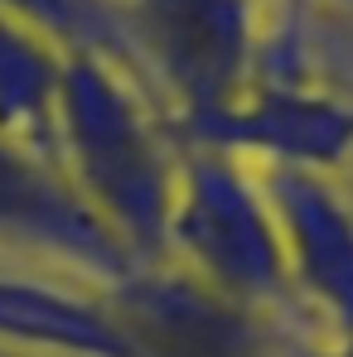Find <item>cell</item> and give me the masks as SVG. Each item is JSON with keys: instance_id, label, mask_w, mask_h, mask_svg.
<instances>
[{"instance_id": "cell-7", "label": "cell", "mask_w": 353, "mask_h": 357, "mask_svg": "<svg viewBox=\"0 0 353 357\" xmlns=\"http://www.w3.org/2000/svg\"><path fill=\"white\" fill-rule=\"evenodd\" d=\"M0 348L44 357H131L102 285L0 275Z\"/></svg>"}, {"instance_id": "cell-4", "label": "cell", "mask_w": 353, "mask_h": 357, "mask_svg": "<svg viewBox=\"0 0 353 357\" xmlns=\"http://www.w3.org/2000/svg\"><path fill=\"white\" fill-rule=\"evenodd\" d=\"M257 178L276 218L291 304L324 319L329 343L353 338V193L339 174L286 165H261Z\"/></svg>"}, {"instance_id": "cell-11", "label": "cell", "mask_w": 353, "mask_h": 357, "mask_svg": "<svg viewBox=\"0 0 353 357\" xmlns=\"http://www.w3.org/2000/svg\"><path fill=\"white\" fill-rule=\"evenodd\" d=\"M305 357H353V338H344V343H324V348H310Z\"/></svg>"}, {"instance_id": "cell-9", "label": "cell", "mask_w": 353, "mask_h": 357, "mask_svg": "<svg viewBox=\"0 0 353 357\" xmlns=\"http://www.w3.org/2000/svg\"><path fill=\"white\" fill-rule=\"evenodd\" d=\"M0 10L15 15L20 24L39 29L49 44H59L63 54H102V59H112L150 92L117 0H0Z\"/></svg>"}, {"instance_id": "cell-10", "label": "cell", "mask_w": 353, "mask_h": 357, "mask_svg": "<svg viewBox=\"0 0 353 357\" xmlns=\"http://www.w3.org/2000/svg\"><path fill=\"white\" fill-rule=\"evenodd\" d=\"M266 5V0H261ZM271 5H300V10H339L353 20V0H271Z\"/></svg>"}, {"instance_id": "cell-8", "label": "cell", "mask_w": 353, "mask_h": 357, "mask_svg": "<svg viewBox=\"0 0 353 357\" xmlns=\"http://www.w3.org/2000/svg\"><path fill=\"white\" fill-rule=\"evenodd\" d=\"M63 49L39 29L0 10V140L24 145L59 165L54 107H59Z\"/></svg>"}, {"instance_id": "cell-5", "label": "cell", "mask_w": 353, "mask_h": 357, "mask_svg": "<svg viewBox=\"0 0 353 357\" xmlns=\"http://www.w3.org/2000/svg\"><path fill=\"white\" fill-rule=\"evenodd\" d=\"M131 357H271L261 314L233 304L175 261L131 266L102 285Z\"/></svg>"}, {"instance_id": "cell-1", "label": "cell", "mask_w": 353, "mask_h": 357, "mask_svg": "<svg viewBox=\"0 0 353 357\" xmlns=\"http://www.w3.org/2000/svg\"><path fill=\"white\" fill-rule=\"evenodd\" d=\"M59 169L136 266L165 261L179 140L160 102L102 54H63Z\"/></svg>"}, {"instance_id": "cell-6", "label": "cell", "mask_w": 353, "mask_h": 357, "mask_svg": "<svg viewBox=\"0 0 353 357\" xmlns=\"http://www.w3.org/2000/svg\"><path fill=\"white\" fill-rule=\"evenodd\" d=\"M0 241L39 251L87 285H117L136 266L54 160L0 140Z\"/></svg>"}, {"instance_id": "cell-12", "label": "cell", "mask_w": 353, "mask_h": 357, "mask_svg": "<svg viewBox=\"0 0 353 357\" xmlns=\"http://www.w3.org/2000/svg\"><path fill=\"white\" fill-rule=\"evenodd\" d=\"M349 169H353V160H349ZM349 193H353V188H349Z\"/></svg>"}, {"instance_id": "cell-2", "label": "cell", "mask_w": 353, "mask_h": 357, "mask_svg": "<svg viewBox=\"0 0 353 357\" xmlns=\"http://www.w3.org/2000/svg\"><path fill=\"white\" fill-rule=\"evenodd\" d=\"M165 261L184 266L252 314L291 304L281 237L261 178L247 160L213 145H179Z\"/></svg>"}, {"instance_id": "cell-3", "label": "cell", "mask_w": 353, "mask_h": 357, "mask_svg": "<svg viewBox=\"0 0 353 357\" xmlns=\"http://www.w3.org/2000/svg\"><path fill=\"white\" fill-rule=\"evenodd\" d=\"M117 10L175 140L242 97L261 44V0H117Z\"/></svg>"}]
</instances>
